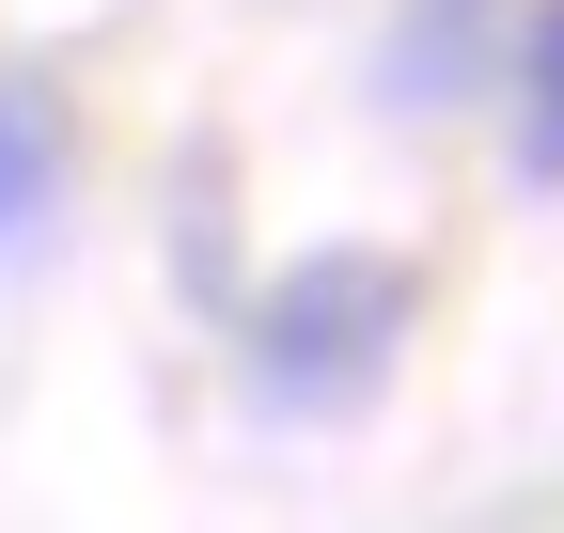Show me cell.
<instances>
[{
	"label": "cell",
	"mask_w": 564,
	"mask_h": 533,
	"mask_svg": "<svg viewBox=\"0 0 564 533\" xmlns=\"http://www.w3.org/2000/svg\"><path fill=\"white\" fill-rule=\"evenodd\" d=\"M47 173H63V126H47V95H32V79H0V236L47 205Z\"/></svg>",
	"instance_id": "cell-3"
},
{
	"label": "cell",
	"mask_w": 564,
	"mask_h": 533,
	"mask_svg": "<svg viewBox=\"0 0 564 533\" xmlns=\"http://www.w3.org/2000/svg\"><path fill=\"white\" fill-rule=\"evenodd\" d=\"M392 329H408V266H392V251H314L299 283H267L251 377L282 392V409H345V392H377Z\"/></svg>",
	"instance_id": "cell-1"
},
{
	"label": "cell",
	"mask_w": 564,
	"mask_h": 533,
	"mask_svg": "<svg viewBox=\"0 0 564 533\" xmlns=\"http://www.w3.org/2000/svg\"><path fill=\"white\" fill-rule=\"evenodd\" d=\"M518 173H533V188L564 173V0L518 17Z\"/></svg>",
	"instance_id": "cell-2"
}]
</instances>
